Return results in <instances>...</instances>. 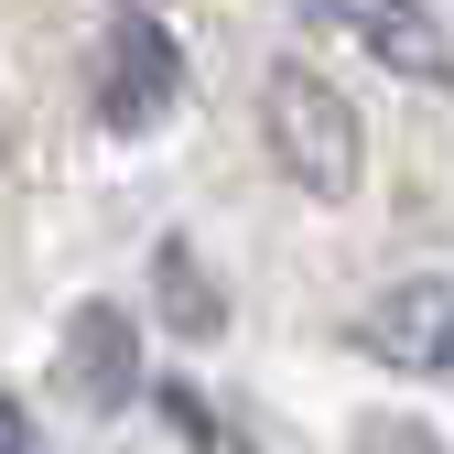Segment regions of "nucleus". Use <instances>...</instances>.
<instances>
[{
	"label": "nucleus",
	"instance_id": "nucleus-8",
	"mask_svg": "<svg viewBox=\"0 0 454 454\" xmlns=\"http://www.w3.org/2000/svg\"><path fill=\"white\" fill-rule=\"evenodd\" d=\"M0 454H43V443H33V422H22V401H0Z\"/></svg>",
	"mask_w": 454,
	"mask_h": 454
},
{
	"label": "nucleus",
	"instance_id": "nucleus-7",
	"mask_svg": "<svg viewBox=\"0 0 454 454\" xmlns=\"http://www.w3.org/2000/svg\"><path fill=\"white\" fill-rule=\"evenodd\" d=\"M368 454H443L422 422H389V433H368Z\"/></svg>",
	"mask_w": 454,
	"mask_h": 454
},
{
	"label": "nucleus",
	"instance_id": "nucleus-5",
	"mask_svg": "<svg viewBox=\"0 0 454 454\" xmlns=\"http://www.w3.org/2000/svg\"><path fill=\"white\" fill-rule=\"evenodd\" d=\"M66 379H76L87 411H130V389H141V335H130L120 303H76V314H66Z\"/></svg>",
	"mask_w": 454,
	"mask_h": 454
},
{
	"label": "nucleus",
	"instance_id": "nucleus-2",
	"mask_svg": "<svg viewBox=\"0 0 454 454\" xmlns=\"http://www.w3.org/2000/svg\"><path fill=\"white\" fill-rule=\"evenodd\" d=\"M293 22H314L325 43H347V54H368V66H389L401 87H443V66H454L433 0H293Z\"/></svg>",
	"mask_w": 454,
	"mask_h": 454
},
{
	"label": "nucleus",
	"instance_id": "nucleus-4",
	"mask_svg": "<svg viewBox=\"0 0 454 454\" xmlns=\"http://www.w3.org/2000/svg\"><path fill=\"white\" fill-rule=\"evenodd\" d=\"M357 347L389 357V368H411V379H433L454 357V293H443V270H411L401 293H379L368 325H357Z\"/></svg>",
	"mask_w": 454,
	"mask_h": 454
},
{
	"label": "nucleus",
	"instance_id": "nucleus-1",
	"mask_svg": "<svg viewBox=\"0 0 454 454\" xmlns=\"http://www.w3.org/2000/svg\"><path fill=\"white\" fill-rule=\"evenodd\" d=\"M260 141H270V162L314 206H347L368 184V120H357V98L335 87L325 66H303V54H281V66L260 76Z\"/></svg>",
	"mask_w": 454,
	"mask_h": 454
},
{
	"label": "nucleus",
	"instance_id": "nucleus-6",
	"mask_svg": "<svg viewBox=\"0 0 454 454\" xmlns=\"http://www.w3.org/2000/svg\"><path fill=\"white\" fill-rule=\"evenodd\" d=\"M152 303H162L174 335H216V325H227V293L195 270V239H162V249H152Z\"/></svg>",
	"mask_w": 454,
	"mask_h": 454
},
{
	"label": "nucleus",
	"instance_id": "nucleus-9",
	"mask_svg": "<svg viewBox=\"0 0 454 454\" xmlns=\"http://www.w3.org/2000/svg\"><path fill=\"white\" fill-rule=\"evenodd\" d=\"M141 12H152V0H141Z\"/></svg>",
	"mask_w": 454,
	"mask_h": 454
},
{
	"label": "nucleus",
	"instance_id": "nucleus-3",
	"mask_svg": "<svg viewBox=\"0 0 454 454\" xmlns=\"http://www.w3.org/2000/svg\"><path fill=\"white\" fill-rule=\"evenodd\" d=\"M174 98H184V54H174V33H162L152 12H130L120 33H108V54H98V120L141 141V130L174 120Z\"/></svg>",
	"mask_w": 454,
	"mask_h": 454
}]
</instances>
